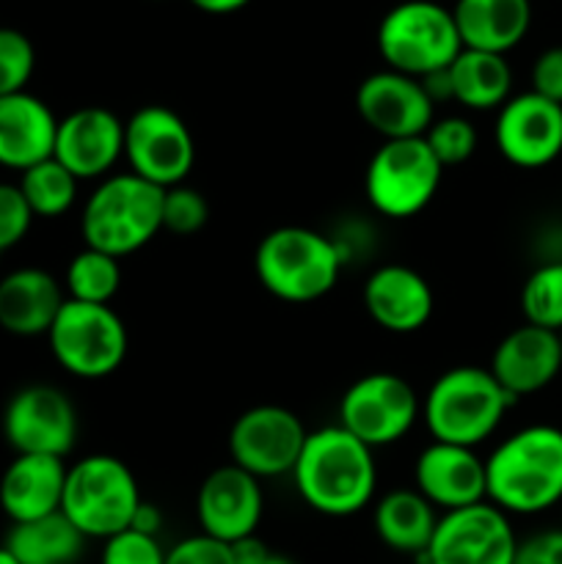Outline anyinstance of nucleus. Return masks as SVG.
I'll return each instance as SVG.
<instances>
[{
  "instance_id": "f257e3e1",
  "label": "nucleus",
  "mask_w": 562,
  "mask_h": 564,
  "mask_svg": "<svg viewBox=\"0 0 562 564\" xmlns=\"http://www.w3.org/2000/svg\"><path fill=\"white\" fill-rule=\"evenodd\" d=\"M290 477L303 505L325 518L358 516L378 494L375 449L353 438L339 424L306 435Z\"/></svg>"
},
{
  "instance_id": "f03ea898",
  "label": "nucleus",
  "mask_w": 562,
  "mask_h": 564,
  "mask_svg": "<svg viewBox=\"0 0 562 564\" xmlns=\"http://www.w3.org/2000/svg\"><path fill=\"white\" fill-rule=\"evenodd\" d=\"M488 501L507 516H540L562 505V430L527 424L485 457Z\"/></svg>"
},
{
  "instance_id": "7ed1b4c3",
  "label": "nucleus",
  "mask_w": 562,
  "mask_h": 564,
  "mask_svg": "<svg viewBox=\"0 0 562 564\" xmlns=\"http://www.w3.org/2000/svg\"><path fill=\"white\" fill-rule=\"evenodd\" d=\"M512 405L516 400L496 383L488 367L463 364L430 383L422 397V422L433 441L477 449L501 427Z\"/></svg>"
},
{
  "instance_id": "20e7f679",
  "label": "nucleus",
  "mask_w": 562,
  "mask_h": 564,
  "mask_svg": "<svg viewBox=\"0 0 562 564\" xmlns=\"http://www.w3.org/2000/svg\"><path fill=\"white\" fill-rule=\"evenodd\" d=\"M163 231V187L130 174H108L83 204L80 235L88 248L132 257Z\"/></svg>"
},
{
  "instance_id": "39448f33",
  "label": "nucleus",
  "mask_w": 562,
  "mask_h": 564,
  "mask_svg": "<svg viewBox=\"0 0 562 564\" xmlns=\"http://www.w3.org/2000/svg\"><path fill=\"white\" fill-rule=\"evenodd\" d=\"M345 253L309 226H279L259 240L253 270L264 290L284 303H314L336 286Z\"/></svg>"
},
{
  "instance_id": "423d86ee",
  "label": "nucleus",
  "mask_w": 562,
  "mask_h": 564,
  "mask_svg": "<svg viewBox=\"0 0 562 564\" xmlns=\"http://www.w3.org/2000/svg\"><path fill=\"white\" fill-rule=\"evenodd\" d=\"M143 496L132 468L116 455H86L66 466L61 512L86 540H108L132 527Z\"/></svg>"
},
{
  "instance_id": "0eeeda50",
  "label": "nucleus",
  "mask_w": 562,
  "mask_h": 564,
  "mask_svg": "<svg viewBox=\"0 0 562 564\" xmlns=\"http://www.w3.org/2000/svg\"><path fill=\"white\" fill-rule=\"evenodd\" d=\"M375 39L386 69L417 80L444 72L463 50L452 9L435 0H402L391 6Z\"/></svg>"
},
{
  "instance_id": "6e6552de",
  "label": "nucleus",
  "mask_w": 562,
  "mask_h": 564,
  "mask_svg": "<svg viewBox=\"0 0 562 564\" xmlns=\"http://www.w3.org/2000/svg\"><path fill=\"white\" fill-rule=\"evenodd\" d=\"M55 364L72 378L102 380L125 364L130 350L127 325L114 306L69 301L61 306L47 334Z\"/></svg>"
},
{
  "instance_id": "1a4fd4ad",
  "label": "nucleus",
  "mask_w": 562,
  "mask_h": 564,
  "mask_svg": "<svg viewBox=\"0 0 562 564\" xmlns=\"http://www.w3.org/2000/svg\"><path fill=\"white\" fill-rule=\"evenodd\" d=\"M444 165L435 160L424 138L383 141L364 171V193L369 207L391 220L422 213L439 193Z\"/></svg>"
},
{
  "instance_id": "9d476101",
  "label": "nucleus",
  "mask_w": 562,
  "mask_h": 564,
  "mask_svg": "<svg viewBox=\"0 0 562 564\" xmlns=\"http://www.w3.org/2000/svg\"><path fill=\"white\" fill-rule=\"evenodd\" d=\"M422 419L417 389L397 372H369L353 380L339 400V427L369 449L406 438Z\"/></svg>"
},
{
  "instance_id": "9b49d317",
  "label": "nucleus",
  "mask_w": 562,
  "mask_h": 564,
  "mask_svg": "<svg viewBox=\"0 0 562 564\" xmlns=\"http://www.w3.org/2000/svg\"><path fill=\"white\" fill-rule=\"evenodd\" d=\"M127 171L152 185H185L196 165V138L176 110L143 105L125 121Z\"/></svg>"
},
{
  "instance_id": "f8f14e48",
  "label": "nucleus",
  "mask_w": 562,
  "mask_h": 564,
  "mask_svg": "<svg viewBox=\"0 0 562 564\" xmlns=\"http://www.w3.org/2000/svg\"><path fill=\"white\" fill-rule=\"evenodd\" d=\"M309 430L301 416L284 405H253L235 419L229 430V463L251 477H290L306 444Z\"/></svg>"
},
{
  "instance_id": "ddd939ff",
  "label": "nucleus",
  "mask_w": 562,
  "mask_h": 564,
  "mask_svg": "<svg viewBox=\"0 0 562 564\" xmlns=\"http://www.w3.org/2000/svg\"><path fill=\"white\" fill-rule=\"evenodd\" d=\"M80 422L69 397L50 383L22 386L3 411V438L17 455L64 460L77 444Z\"/></svg>"
},
{
  "instance_id": "4468645a",
  "label": "nucleus",
  "mask_w": 562,
  "mask_h": 564,
  "mask_svg": "<svg viewBox=\"0 0 562 564\" xmlns=\"http://www.w3.org/2000/svg\"><path fill=\"white\" fill-rule=\"evenodd\" d=\"M518 538L507 512L490 501L441 512L424 564H512Z\"/></svg>"
},
{
  "instance_id": "2eb2a0df",
  "label": "nucleus",
  "mask_w": 562,
  "mask_h": 564,
  "mask_svg": "<svg viewBox=\"0 0 562 564\" xmlns=\"http://www.w3.org/2000/svg\"><path fill=\"white\" fill-rule=\"evenodd\" d=\"M494 143L516 169H545L562 158V105L534 91L512 94L496 110Z\"/></svg>"
},
{
  "instance_id": "dca6fc26",
  "label": "nucleus",
  "mask_w": 562,
  "mask_h": 564,
  "mask_svg": "<svg viewBox=\"0 0 562 564\" xmlns=\"http://www.w3.org/2000/svg\"><path fill=\"white\" fill-rule=\"evenodd\" d=\"M356 110L383 141L422 138L435 121V102L422 80L395 69L364 77L356 88Z\"/></svg>"
},
{
  "instance_id": "f3484780",
  "label": "nucleus",
  "mask_w": 562,
  "mask_h": 564,
  "mask_svg": "<svg viewBox=\"0 0 562 564\" xmlns=\"http://www.w3.org/2000/svg\"><path fill=\"white\" fill-rule=\"evenodd\" d=\"M264 516V490L257 477L235 463L218 466L204 477L196 494V521L202 534L235 545L253 538Z\"/></svg>"
},
{
  "instance_id": "a211bd4d",
  "label": "nucleus",
  "mask_w": 562,
  "mask_h": 564,
  "mask_svg": "<svg viewBox=\"0 0 562 564\" xmlns=\"http://www.w3.org/2000/svg\"><path fill=\"white\" fill-rule=\"evenodd\" d=\"M53 158L80 182L105 180L125 158V121L102 105L72 110L58 119Z\"/></svg>"
},
{
  "instance_id": "6ab92c4d",
  "label": "nucleus",
  "mask_w": 562,
  "mask_h": 564,
  "mask_svg": "<svg viewBox=\"0 0 562 564\" xmlns=\"http://www.w3.org/2000/svg\"><path fill=\"white\" fill-rule=\"evenodd\" d=\"M413 488L439 512L488 501L485 457L468 446L430 441L413 463Z\"/></svg>"
},
{
  "instance_id": "aec40b11",
  "label": "nucleus",
  "mask_w": 562,
  "mask_h": 564,
  "mask_svg": "<svg viewBox=\"0 0 562 564\" xmlns=\"http://www.w3.org/2000/svg\"><path fill=\"white\" fill-rule=\"evenodd\" d=\"M488 372L516 402L540 394L562 375L560 334L527 323L518 325L494 347Z\"/></svg>"
},
{
  "instance_id": "412c9836",
  "label": "nucleus",
  "mask_w": 562,
  "mask_h": 564,
  "mask_svg": "<svg viewBox=\"0 0 562 564\" xmlns=\"http://www.w3.org/2000/svg\"><path fill=\"white\" fill-rule=\"evenodd\" d=\"M364 312L378 328L389 334H417L435 312V295L430 281L419 270L402 262H389L367 275L361 290Z\"/></svg>"
},
{
  "instance_id": "4be33fe9",
  "label": "nucleus",
  "mask_w": 562,
  "mask_h": 564,
  "mask_svg": "<svg viewBox=\"0 0 562 564\" xmlns=\"http://www.w3.org/2000/svg\"><path fill=\"white\" fill-rule=\"evenodd\" d=\"M66 303V290L50 270L17 268L0 275V328L20 339L47 336Z\"/></svg>"
},
{
  "instance_id": "5701e85b",
  "label": "nucleus",
  "mask_w": 562,
  "mask_h": 564,
  "mask_svg": "<svg viewBox=\"0 0 562 564\" xmlns=\"http://www.w3.org/2000/svg\"><path fill=\"white\" fill-rule=\"evenodd\" d=\"M55 130L58 119L44 99L31 91L0 97V165L22 174L53 158Z\"/></svg>"
},
{
  "instance_id": "b1692460",
  "label": "nucleus",
  "mask_w": 562,
  "mask_h": 564,
  "mask_svg": "<svg viewBox=\"0 0 562 564\" xmlns=\"http://www.w3.org/2000/svg\"><path fill=\"white\" fill-rule=\"evenodd\" d=\"M66 463L61 457L17 455L0 477V510L11 523L36 521L61 512Z\"/></svg>"
},
{
  "instance_id": "393cba45",
  "label": "nucleus",
  "mask_w": 562,
  "mask_h": 564,
  "mask_svg": "<svg viewBox=\"0 0 562 564\" xmlns=\"http://www.w3.org/2000/svg\"><path fill=\"white\" fill-rule=\"evenodd\" d=\"M457 33L466 50L507 55L532 28L529 0H457L452 6Z\"/></svg>"
},
{
  "instance_id": "a878e982",
  "label": "nucleus",
  "mask_w": 562,
  "mask_h": 564,
  "mask_svg": "<svg viewBox=\"0 0 562 564\" xmlns=\"http://www.w3.org/2000/svg\"><path fill=\"white\" fill-rule=\"evenodd\" d=\"M441 512L417 488H397L375 501V534L386 549L406 556H422L433 540Z\"/></svg>"
},
{
  "instance_id": "bb28decb",
  "label": "nucleus",
  "mask_w": 562,
  "mask_h": 564,
  "mask_svg": "<svg viewBox=\"0 0 562 564\" xmlns=\"http://www.w3.org/2000/svg\"><path fill=\"white\" fill-rule=\"evenodd\" d=\"M450 102L466 110H499L512 97V69L507 55L466 50L446 66Z\"/></svg>"
},
{
  "instance_id": "cd10ccee",
  "label": "nucleus",
  "mask_w": 562,
  "mask_h": 564,
  "mask_svg": "<svg viewBox=\"0 0 562 564\" xmlns=\"http://www.w3.org/2000/svg\"><path fill=\"white\" fill-rule=\"evenodd\" d=\"M3 545L20 564H75L86 551V538L64 512H53L36 521L11 523Z\"/></svg>"
},
{
  "instance_id": "c85d7f7f",
  "label": "nucleus",
  "mask_w": 562,
  "mask_h": 564,
  "mask_svg": "<svg viewBox=\"0 0 562 564\" xmlns=\"http://www.w3.org/2000/svg\"><path fill=\"white\" fill-rule=\"evenodd\" d=\"M17 185H20L33 218H61L75 207L80 180L66 171L58 160L47 158L22 171Z\"/></svg>"
},
{
  "instance_id": "c756f323",
  "label": "nucleus",
  "mask_w": 562,
  "mask_h": 564,
  "mask_svg": "<svg viewBox=\"0 0 562 564\" xmlns=\"http://www.w3.org/2000/svg\"><path fill=\"white\" fill-rule=\"evenodd\" d=\"M121 286V259L97 248H83L66 264L64 290L69 301L110 306Z\"/></svg>"
},
{
  "instance_id": "7c9ffc66",
  "label": "nucleus",
  "mask_w": 562,
  "mask_h": 564,
  "mask_svg": "<svg viewBox=\"0 0 562 564\" xmlns=\"http://www.w3.org/2000/svg\"><path fill=\"white\" fill-rule=\"evenodd\" d=\"M523 323L534 328L562 330V259H549L527 275L521 286Z\"/></svg>"
},
{
  "instance_id": "2f4dec72",
  "label": "nucleus",
  "mask_w": 562,
  "mask_h": 564,
  "mask_svg": "<svg viewBox=\"0 0 562 564\" xmlns=\"http://www.w3.org/2000/svg\"><path fill=\"white\" fill-rule=\"evenodd\" d=\"M422 138L444 169L463 165L466 160L474 158L479 147L477 127L466 116H441L430 124V130Z\"/></svg>"
},
{
  "instance_id": "473e14b6",
  "label": "nucleus",
  "mask_w": 562,
  "mask_h": 564,
  "mask_svg": "<svg viewBox=\"0 0 562 564\" xmlns=\"http://www.w3.org/2000/svg\"><path fill=\"white\" fill-rule=\"evenodd\" d=\"M36 69L33 42L17 28H0V97L25 91Z\"/></svg>"
},
{
  "instance_id": "72a5a7b5",
  "label": "nucleus",
  "mask_w": 562,
  "mask_h": 564,
  "mask_svg": "<svg viewBox=\"0 0 562 564\" xmlns=\"http://www.w3.org/2000/svg\"><path fill=\"white\" fill-rule=\"evenodd\" d=\"M209 204L202 191L191 185H176L163 191V231L176 237L196 235L207 226Z\"/></svg>"
},
{
  "instance_id": "f704fd0d",
  "label": "nucleus",
  "mask_w": 562,
  "mask_h": 564,
  "mask_svg": "<svg viewBox=\"0 0 562 564\" xmlns=\"http://www.w3.org/2000/svg\"><path fill=\"white\" fill-rule=\"evenodd\" d=\"M99 564H165V549L154 534L125 529L105 540Z\"/></svg>"
},
{
  "instance_id": "c9c22d12",
  "label": "nucleus",
  "mask_w": 562,
  "mask_h": 564,
  "mask_svg": "<svg viewBox=\"0 0 562 564\" xmlns=\"http://www.w3.org/2000/svg\"><path fill=\"white\" fill-rule=\"evenodd\" d=\"M33 226V213L22 196L20 185L0 182V253L11 251L28 237Z\"/></svg>"
},
{
  "instance_id": "e433bc0d",
  "label": "nucleus",
  "mask_w": 562,
  "mask_h": 564,
  "mask_svg": "<svg viewBox=\"0 0 562 564\" xmlns=\"http://www.w3.org/2000/svg\"><path fill=\"white\" fill-rule=\"evenodd\" d=\"M165 564H235L231 545L207 534H191L165 551Z\"/></svg>"
},
{
  "instance_id": "4c0bfd02",
  "label": "nucleus",
  "mask_w": 562,
  "mask_h": 564,
  "mask_svg": "<svg viewBox=\"0 0 562 564\" xmlns=\"http://www.w3.org/2000/svg\"><path fill=\"white\" fill-rule=\"evenodd\" d=\"M529 83H532L529 91L562 105V44L543 50V53L534 58L532 72H529Z\"/></svg>"
},
{
  "instance_id": "58836bf2",
  "label": "nucleus",
  "mask_w": 562,
  "mask_h": 564,
  "mask_svg": "<svg viewBox=\"0 0 562 564\" xmlns=\"http://www.w3.org/2000/svg\"><path fill=\"white\" fill-rule=\"evenodd\" d=\"M512 564H562V529H545L527 540H518Z\"/></svg>"
},
{
  "instance_id": "ea45409f",
  "label": "nucleus",
  "mask_w": 562,
  "mask_h": 564,
  "mask_svg": "<svg viewBox=\"0 0 562 564\" xmlns=\"http://www.w3.org/2000/svg\"><path fill=\"white\" fill-rule=\"evenodd\" d=\"M231 556H235V564H264L273 556V551L253 534V538H246L231 545Z\"/></svg>"
},
{
  "instance_id": "a19ab883",
  "label": "nucleus",
  "mask_w": 562,
  "mask_h": 564,
  "mask_svg": "<svg viewBox=\"0 0 562 564\" xmlns=\"http://www.w3.org/2000/svg\"><path fill=\"white\" fill-rule=\"evenodd\" d=\"M160 527H163V512L158 510V505L141 501V507H138V512H136V518H132L130 529H138V532L154 534V538H158Z\"/></svg>"
},
{
  "instance_id": "79ce46f5",
  "label": "nucleus",
  "mask_w": 562,
  "mask_h": 564,
  "mask_svg": "<svg viewBox=\"0 0 562 564\" xmlns=\"http://www.w3.org/2000/svg\"><path fill=\"white\" fill-rule=\"evenodd\" d=\"M193 6H196L198 11H204V14H235V11L246 9L251 0H191Z\"/></svg>"
},
{
  "instance_id": "37998d69",
  "label": "nucleus",
  "mask_w": 562,
  "mask_h": 564,
  "mask_svg": "<svg viewBox=\"0 0 562 564\" xmlns=\"http://www.w3.org/2000/svg\"><path fill=\"white\" fill-rule=\"evenodd\" d=\"M0 564H20V562H17V556L11 554L6 545H0Z\"/></svg>"
},
{
  "instance_id": "c03bdc74",
  "label": "nucleus",
  "mask_w": 562,
  "mask_h": 564,
  "mask_svg": "<svg viewBox=\"0 0 562 564\" xmlns=\"http://www.w3.org/2000/svg\"><path fill=\"white\" fill-rule=\"evenodd\" d=\"M264 564H295V562H292V560H290V556H281V554H273V556H270V560H268V562H264Z\"/></svg>"
},
{
  "instance_id": "a18cd8bd",
  "label": "nucleus",
  "mask_w": 562,
  "mask_h": 564,
  "mask_svg": "<svg viewBox=\"0 0 562 564\" xmlns=\"http://www.w3.org/2000/svg\"><path fill=\"white\" fill-rule=\"evenodd\" d=\"M560 341H562V330H560Z\"/></svg>"
}]
</instances>
